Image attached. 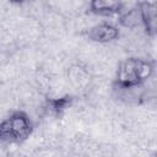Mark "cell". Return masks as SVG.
I'll use <instances>...</instances> for the list:
<instances>
[{"label":"cell","mask_w":157,"mask_h":157,"mask_svg":"<svg viewBox=\"0 0 157 157\" xmlns=\"http://www.w3.org/2000/svg\"><path fill=\"white\" fill-rule=\"evenodd\" d=\"M91 11L99 16H110L119 13L123 9V2L110 0H94L90 4Z\"/></svg>","instance_id":"obj_5"},{"label":"cell","mask_w":157,"mask_h":157,"mask_svg":"<svg viewBox=\"0 0 157 157\" xmlns=\"http://www.w3.org/2000/svg\"><path fill=\"white\" fill-rule=\"evenodd\" d=\"M153 71V65L144 59L128 58L123 60L117 70L114 90H130L140 87Z\"/></svg>","instance_id":"obj_1"},{"label":"cell","mask_w":157,"mask_h":157,"mask_svg":"<svg viewBox=\"0 0 157 157\" xmlns=\"http://www.w3.org/2000/svg\"><path fill=\"white\" fill-rule=\"evenodd\" d=\"M137 10L146 32L153 34L156 32V2H140Z\"/></svg>","instance_id":"obj_4"},{"label":"cell","mask_w":157,"mask_h":157,"mask_svg":"<svg viewBox=\"0 0 157 157\" xmlns=\"http://www.w3.org/2000/svg\"><path fill=\"white\" fill-rule=\"evenodd\" d=\"M70 97H64V98H59V99H55L52 102V109L56 113V114H60L66 107L67 104H70Z\"/></svg>","instance_id":"obj_6"},{"label":"cell","mask_w":157,"mask_h":157,"mask_svg":"<svg viewBox=\"0 0 157 157\" xmlns=\"http://www.w3.org/2000/svg\"><path fill=\"white\" fill-rule=\"evenodd\" d=\"M33 124L23 112H16L0 123V145L22 144L32 134Z\"/></svg>","instance_id":"obj_2"},{"label":"cell","mask_w":157,"mask_h":157,"mask_svg":"<svg viewBox=\"0 0 157 157\" xmlns=\"http://www.w3.org/2000/svg\"><path fill=\"white\" fill-rule=\"evenodd\" d=\"M88 38L93 42H98V43H108L114 40L115 38H118L119 36V29L107 22L99 23L93 26L92 28H90L88 33H87Z\"/></svg>","instance_id":"obj_3"}]
</instances>
